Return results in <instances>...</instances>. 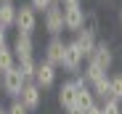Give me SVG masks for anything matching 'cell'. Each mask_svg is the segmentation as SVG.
Segmentation results:
<instances>
[{"instance_id": "1", "label": "cell", "mask_w": 122, "mask_h": 114, "mask_svg": "<svg viewBox=\"0 0 122 114\" xmlns=\"http://www.w3.org/2000/svg\"><path fill=\"white\" fill-rule=\"evenodd\" d=\"M82 64H85V56H82V50L77 48V43L74 40H69L66 43V48H64V59H61V69H64L66 74H80L82 72Z\"/></svg>"}, {"instance_id": "2", "label": "cell", "mask_w": 122, "mask_h": 114, "mask_svg": "<svg viewBox=\"0 0 122 114\" xmlns=\"http://www.w3.org/2000/svg\"><path fill=\"white\" fill-rule=\"evenodd\" d=\"M43 27H45V32H48L51 37L66 32V29H64V5H61V3H53V5L43 13Z\"/></svg>"}, {"instance_id": "3", "label": "cell", "mask_w": 122, "mask_h": 114, "mask_svg": "<svg viewBox=\"0 0 122 114\" xmlns=\"http://www.w3.org/2000/svg\"><path fill=\"white\" fill-rule=\"evenodd\" d=\"M13 29H16V32H27V35H32V32L37 29V11H35L29 3H21V5L16 8Z\"/></svg>"}, {"instance_id": "4", "label": "cell", "mask_w": 122, "mask_h": 114, "mask_svg": "<svg viewBox=\"0 0 122 114\" xmlns=\"http://www.w3.org/2000/svg\"><path fill=\"white\" fill-rule=\"evenodd\" d=\"M24 85H27V80H24V74H21L19 66L3 72V93H5L8 98H19V93H21Z\"/></svg>"}, {"instance_id": "5", "label": "cell", "mask_w": 122, "mask_h": 114, "mask_svg": "<svg viewBox=\"0 0 122 114\" xmlns=\"http://www.w3.org/2000/svg\"><path fill=\"white\" fill-rule=\"evenodd\" d=\"M19 101L27 106V111H29V114H32V111H37V109H40V104H43V88H40L35 80H29V82L21 88V93H19Z\"/></svg>"}, {"instance_id": "6", "label": "cell", "mask_w": 122, "mask_h": 114, "mask_svg": "<svg viewBox=\"0 0 122 114\" xmlns=\"http://www.w3.org/2000/svg\"><path fill=\"white\" fill-rule=\"evenodd\" d=\"M88 61L98 64L104 72H112V66H114V50H112V45L104 43V40H98L96 48H93V53L88 56Z\"/></svg>"}, {"instance_id": "7", "label": "cell", "mask_w": 122, "mask_h": 114, "mask_svg": "<svg viewBox=\"0 0 122 114\" xmlns=\"http://www.w3.org/2000/svg\"><path fill=\"white\" fill-rule=\"evenodd\" d=\"M56 69H58V66H53V64H51V61H45V59H43V61H37V72H35V82H37L40 88H43V90L53 88V85H56V74H58Z\"/></svg>"}, {"instance_id": "8", "label": "cell", "mask_w": 122, "mask_h": 114, "mask_svg": "<svg viewBox=\"0 0 122 114\" xmlns=\"http://www.w3.org/2000/svg\"><path fill=\"white\" fill-rule=\"evenodd\" d=\"M11 48L16 53V61L19 59H27V56H35V40H32V35H27V32H16Z\"/></svg>"}, {"instance_id": "9", "label": "cell", "mask_w": 122, "mask_h": 114, "mask_svg": "<svg viewBox=\"0 0 122 114\" xmlns=\"http://www.w3.org/2000/svg\"><path fill=\"white\" fill-rule=\"evenodd\" d=\"M82 21H85V11L82 5H72V8H64V29L77 35L82 29Z\"/></svg>"}, {"instance_id": "10", "label": "cell", "mask_w": 122, "mask_h": 114, "mask_svg": "<svg viewBox=\"0 0 122 114\" xmlns=\"http://www.w3.org/2000/svg\"><path fill=\"white\" fill-rule=\"evenodd\" d=\"M64 48H66V43H64V37H61V35L51 37V40H48V45H45V56H43V59H45V61H51L53 66H61V59H64Z\"/></svg>"}, {"instance_id": "11", "label": "cell", "mask_w": 122, "mask_h": 114, "mask_svg": "<svg viewBox=\"0 0 122 114\" xmlns=\"http://www.w3.org/2000/svg\"><path fill=\"white\" fill-rule=\"evenodd\" d=\"M74 93H77V88H74V77H69V80H64L58 85V106L64 109V111H69L72 106H74Z\"/></svg>"}, {"instance_id": "12", "label": "cell", "mask_w": 122, "mask_h": 114, "mask_svg": "<svg viewBox=\"0 0 122 114\" xmlns=\"http://www.w3.org/2000/svg\"><path fill=\"white\" fill-rule=\"evenodd\" d=\"M74 43H77V48L82 50L85 61H88V56L93 53V48H96V43H98V37H96V35H90V32H85V29H80V32L74 35Z\"/></svg>"}, {"instance_id": "13", "label": "cell", "mask_w": 122, "mask_h": 114, "mask_svg": "<svg viewBox=\"0 0 122 114\" xmlns=\"http://www.w3.org/2000/svg\"><path fill=\"white\" fill-rule=\"evenodd\" d=\"M16 3L13 0H0V24L5 29H13V21H16Z\"/></svg>"}, {"instance_id": "14", "label": "cell", "mask_w": 122, "mask_h": 114, "mask_svg": "<svg viewBox=\"0 0 122 114\" xmlns=\"http://www.w3.org/2000/svg\"><path fill=\"white\" fill-rule=\"evenodd\" d=\"M90 88H93V96H96L98 104H104L106 98H114V96H112V80H109V74L101 77V80H96Z\"/></svg>"}, {"instance_id": "15", "label": "cell", "mask_w": 122, "mask_h": 114, "mask_svg": "<svg viewBox=\"0 0 122 114\" xmlns=\"http://www.w3.org/2000/svg\"><path fill=\"white\" fill-rule=\"evenodd\" d=\"M16 66V53L11 45H0V74Z\"/></svg>"}, {"instance_id": "16", "label": "cell", "mask_w": 122, "mask_h": 114, "mask_svg": "<svg viewBox=\"0 0 122 114\" xmlns=\"http://www.w3.org/2000/svg\"><path fill=\"white\" fill-rule=\"evenodd\" d=\"M80 74H82V77H85V82H88V85H93L96 80L106 77L109 72H104V69H101L98 64H93V61H85V72H80Z\"/></svg>"}, {"instance_id": "17", "label": "cell", "mask_w": 122, "mask_h": 114, "mask_svg": "<svg viewBox=\"0 0 122 114\" xmlns=\"http://www.w3.org/2000/svg\"><path fill=\"white\" fill-rule=\"evenodd\" d=\"M16 66L21 69V74H24V80H27V82H29V80H35V72H37V59H35V56L19 59V61H16Z\"/></svg>"}, {"instance_id": "18", "label": "cell", "mask_w": 122, "mask_h": 114, "mask_svg": "<svg viewBox=\"0 0 122 114\" xmlns=\"http://www.w3.org/2000/svg\"><path fill=\"white\" fill-rule=\"evenodd\" d=\"M82 29L98 37V32H101V21H98V13H96V11H88V13H85V21H82Z\"/></svg>"}, {"instance_id": "19", "label": "cell", "mask_w": 122, "mask_h": 114, "mask_svg": "<svg viewBox=\"0 0 122 114\" xmlns=\"http://www.w3.org/2000/svg\"><path fill=\"white\" fill-rule=\"evenodd\" d=\"M101 114H122L119 98H106L104 104H101Z\"/></svg>"}, {"instance_id": "20", "label": "cell", "mask_w": 122, "mask_h": 114, "mask_svg": "<svg viewBox=\"0 0 122 114\" xmlns=\"http://www.w3.org/2000/svg\"><path fill=\"white\" fill-rule=\"evenodd\" d=\"M109 80H112V96L122 98V72L119 74H109Z\"/></svg>"}, {"instance_id": "21", "label": "cell", "mask_w": 122, "mask_h": 114, "mask_svg": "<svg viewBox=\"0 0 122 114\" xmlns=\"http://www.w3.org/2000/svg\"><path fill=\"white\" fill-rule=\"evenodd\" d=\"M29 5H32L37 13H45V11L53 5V0H29Z\"/></svg>"}, {"instance_id": "22", "label": "cell", "mask_w": 122, "mask_h": 114, "mask_svg": "<svg viewBox=\"0 0 122 114\" xmlns=\"http://www.w3.org/2000/svg\"><path fill=\"white\" fill-rule=\"evenodd\" d=\"M8 114H29V111H27V106L19 101V98H13L11 106H8Z\"/></svg>"}, {"instance_id": "23", "label": "cell", "mask_w": 122, "mask_h": 114, "mask_svg": "<svg viewBox=\"0 0 122 114\" xmlns=\"http://www.w3.org/2000/svg\"><path fill=\"white\" fill-rule=\"evenodd\" d=\"M0 45H8V29L0 24Z\"/></svg>"}, {"instance_id": "24", "label": "cell", "mask_w": 122, "mask_h": 114, "mask_svg": "<svg viewBox=\"0 0 122 114\" xmlns=\"http://www.w3.org/2000/svg\"><path fill=\"white\" fill-rule=\"evenodd\" d=\"M82 114H101V104L96 101V104H93V106H88V109H85Z\"/></svg>"}, {"instance_id": "25", "label": "cell", "mask_w": 122, "mask_h": 114, "mask_svg": "<svg viewBox=\"0 0 122 114\" xmlns=\"http://www.w3.org/2000/svg\"><path fill=\"white\" fill-rule=\"evenodd\" d=\"M64 8H72V5H82V0H61Z\"/></svg>"}, {"instance_id": "26", "label": "cell", "mask_w": 122, "mask_h": 114, "mask_svg": "<svg viewBox=\"0 0 122 114\" xmlns=\"http://www.w3.org/2000/svg\"><path fill=\"white\" fill-rule=\"evenodd\" d=\"M0 114H8V106H5V109H3V106H0Z\"/></svg>"}, {"instance_id": "27", "label": "cell", "mask_w": 122, "mask_h": 114, "mask_svg": "<svg viewBox=\"0 0 122 114\" xmlns=\"http://www.w3.org/2000/svg\"><path fill=\"white\" fill-rule=\"evenodd\" d=\"M0 90H3V74H0Z\"/></svg>"}, {"instance_id": "28", "label": "cell", "mask_w": 122, "mask_h": 114, "mask_svg": "<svg viewBox=\"0 0 122 114\" xmlns=\"http://www.w3.org/2000/svg\"><path fill=\"white\" fill-rule=\"evenodd\" d=\"M119 21H122V5H119Z\"/></svg>"}, {"instance_id": "29", "label": "cell", "mask_w": 122, "mask_h": 114, "mask_svg": "<svg viewBox=\"0 0 122 114\" xmlns=\"http://www.w3.org/2000/svg\"><path fill=\"white\" fill-rule=\"evenodd\" d=\"M119 106H122V98H119Z\"/></svg>"}]
</instances>
